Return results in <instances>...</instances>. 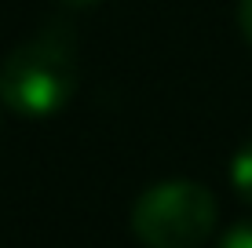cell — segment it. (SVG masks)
<instances>
[{"instance_id": "6da1fadb", "label": "cell", "mask_w": 252, "mask_h": 248, "mask_svg": "<svg viewBox=\"0 0 252 248\" xmlns=\"http://www.w3.org/2000/svg\"><path fill=\"white\" fill-rule=\"evenodd\" d=\"M81 84L77 37L66 22H51L22 40L0 62V106L19 117H55Z\"/></svg>"}, {"instance_id": "7a4b0ae2", "label": "cell", "mask_w": 252, "mask_h": 248, "mask_svg": "<svg viewBox=\"0 0 252 248\" xmlns=\"http://www.w3.org/2000/svg\"><path fill=\"white\" fill-rule=\"evenodd\" d=\"M220 223L212 190L194 179H164L132 204V234L146 248H201Z\"/></svg>"}, {"instance_id": "3957f363", "label": "cell", "mask_w": 252, "mask_h": 248, "mask_svg": "<svg viewBox=\"0 0 252 248\" xmlns=\"http://www.w3.org/2000/svg\"><path fill=\"white\" fill-rule=\"evenodd\" d=\"M230 186L245 204H252V139L241 142L238 153L230 157Z\"/></svg>"}, {"instance_id": "277c9868", "label": "cell", "mask_w": 252, "mask_h": 248, "mask_svg": "<svg viewBox=\"0 0 252 248\" xmlns=\"http://www.w3.org/2000/svg\"><path fill=\"white\" fill-rule=\"evenodd\" d=\"M220 248H252V219H245V223L230 226L227 234H223Z\"/></svg>"}, {"instance_id": "5b68a950", "label": "cell", "mask_w": 252, "mask_h": 248, "mask_svg": "<svg viewBox=\"0 0 252 248\" xmlns=\"http://www.w3.org/2000/svg\"><path fill=\"white\" fill-rule=\"evenodd\" d=\"M238 29L252 48V0H238Z\"/></svg>"}, {"instance_id": "8992f818", "label": "cell", "mask_w": 252, "mask_h": 248, "mask_svg": "<svg viewBox=\"0 0 252 248\" xmlns=\"http://www.w3.org/2000/svg\"><path fill=\"white\" fill-rule=\"evenodd\" d=\"M63 4H69V7H84V4H95V0H63Z\"/></svg>"}, {"instance_id": "52a82bcc", "label": "cell", "mask_w": 252, "mask_h": 248, "mask_svg": "<svg viewBox=\"0 0 252 248\" xmlns=\"http://www.w3.org/2000/svg\"><path fill=\"white\" fill-rule=\"evenodd\" d=\"M0 121H4V117H0Z\"/></svg>"}]
</instances>
